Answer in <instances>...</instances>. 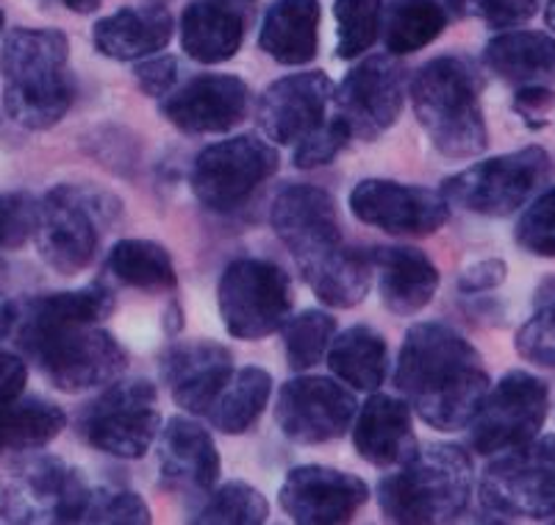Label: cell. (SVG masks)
<instances>
[{"label":"cell","instance_id":"cell-1","mask_svg":"<svg viewBox=\"0 0 555 525\" xmlns=\"http://www.w3.org/2000/svg\"><path fill=\"white\" fill-rule=\"evenodd\" d=\"M114 309L103 284L51 292L23 304L20 348L62 393H87L126 373V350L101 329Z\"/></svg>","mask_w":555,"mask_h":525},{"label":"cell","instance_id":"cell-2","mask_svg":"<svg viewBox=\"0 0 555 525\" xmlns=\"http://www.w3.org/2000/svg\"><path fill=\"white\" fill-rule=\"evenodd\" d=\"M270 222L322 304L353 309L366 298L373 259L345 245L336 201L328 192L309 184L286 187L272 203Z\"/></svg>","mask_w":555,"mask_h":525},{"label":"cell","instance_id":"cell-3","mask_svg":"<svg viewBox=\"0 0 555 525\" xmlns=\"http://www.w3.org/2000/svg\"><path fill=\"white\" fill-rule=\"evenodd\" d=\"M395 384L436 431H461L489 393L480 354L444 323H416L400 348Z\"/></svg>","mask_w":555,"mask_h":525},{"label":"cell","instance_id":"cell-4","mask_svg":"<svg viewBox=\"0 0 555 525\" xmlns=\"http://www.w3.org/2000/svg\"><path fill=\"white\" fill-rule=\"evenodd\" d=\"M69 42L56 28H12L0 51L3 101L14 123L31 131L56 126L73 106Z\"/></svg>","mask_w":555,"mask_h":525},{"label":"cell","instance_id":"cell-5","mask_svg":"<svg viewBox=\"0 0 555 525\" xmlns=\"http://www.w3.org/2000/svg\"><path fill=\"white\" fill-rule=\"evenodd\" d=\"M473 459L459 445H428L414 450L398 473L378 484V503L386 520L403 525L453 523L473 498Z\"/></svg>","mask_w":555,"mask_h":525},{"label":"cell","instance_id":"cell-6","mask_svg":"<svg viewBox=\"0 0 555 525\" xmlns=\"http://www.w3.org/2000/svg\"><path fill=\"white\" fill-rule=\"evenodd\" d=\"M480 89L483 78L464 56H436L411 78L416 120L442 156L473 158L489 145Z\"/></svg>","mask_w":555,"mask_h":525},{"label":"cell","instance_id":"cell-7","mask_svg":"<svg viewBox=\"0 0 555 525\" xmlns=\"http://www.w3.org/2000/svg\"><path fill=\"white\" fill-rule=\"evenodd\" d=\"M120 217V201L87 184H62L37 203L34 240L39 256L62 276L87 270L103 234Z\"/></svg>","mask_w":555,"mask_h":525},{"label":"cell","instance_id":"cell-8","mask_svg":"<svg viewBox=\"0 0 555 525\" xmlns=\"http://www.w3.org/2000/svg\"><path fill=\"white\" fill-rule=\"evenodd\" d=\"M89 492L81 470L28 450L0 473V517L23 525L81 523Z\"/></svg>","mask_w":555,"mask_h":525},{"label":"cell","instance_id":"cell-9","mask_svg":"<svg viewBox=\"0 0 555 525\" xmlns=\"http://www.w3.org/2000/svg\"><path fill=\"white\" fill-rule=\"evenodd\" d=\"M76 431L87 445L114 459H142L162 431L158 393L151 381H117L78 414Z\"/></svg>","mask_w":555,"mask_h":525},{"label":"cell","instance_id":"cell-10","mask_svg":"<svg viewBox=\"0 0 555 525\" xmlns=\"http://www.w3.org/2000/svg\"><path fill=\"white\" fill-rule=\"evenodd\" d=\"M547 176V151L530 145L461 170L459 176L448 178L439 192L450 206H461L483 217H508L528 203Z\"/></svg>","mask_w":555,"mask_h":525},{"label":"cell","instance_id":"cell-11","mask_svg":"<svg viewBox=\"0 0 555 525\" xmlns=\"http://www.w3.org/2000/svg\"><path fill=\"white\" fill-rule=\"evenodd\" d=\"M480 503L498 517H555V434L498 453L480 478Z\"/></svg>","mask_w":555,"mask_h":525},{"label":"cell","instance_id":"cell-12","mask_svg":"<svg viewBox=\"0 0 555 525\" xmlns=\"http://www.w3.org/2000/svg\"><path fill=\"white\" fill-rule=\"evenodd\" d=\"M550 389L539 375L512 370L489 386L469 420V445L478 456H498L539 437L547 420Z\"/></svg>","mask_w":555,"mask_h":525},{"label":"cell","instance_id":"cell-13","mask_svg":"<svg viewBox=\"0 0 555 525\" xmlns=\"http://www.w3.org/2000/svg\"><path fill=\"white\" fill-rule=\"evenodd\" d=\"M217 300L228 334L236 340H264L289 317L292 281L272 261H231L222 272Z\"/></svg>","mask_w":555,"mask_h":525},{"label":"cell","instance_id":"cell-14","mask_svg":"<svg viewBox=\"0 0 555 525\" xmlns=\"http://www.w3.org/2000/svg\"><path fill=\"white\" fill-rule=\"evenodd\" d=\"M281 167V156L264 140L242 133L208 145L192 167V192L211 212H234L250 201Z\"/></svg>","mask_w":555,"mask_h":525},{"label":"cell","instance_id":"cell-15","mask_svg":"<svg viewBox=\"0 0 555 525\" xmlns=\"http://www.w3.org/2000/svg\"><path fill=\"white\" fill-rule=\"evenodd\" d=\"M409 76L398 59L370 56L347 73L339 89H334L336 114L359 140H378L389 131L403 112Z\"/></svg>","mask_w":555,"mask_h":525},{"label":"cell","instance_id":"cell-16","mask_svg":"<svg viewBox=\"0 0 555 525\" xmlns=\"http://www.w3.org/2000/svg\"><path fill=\"white\" fill-rule=\"evenodd\" d=\"M353 393L334 379L300 375L281 386L275 406V423L297 445H322L339 439L356 418Z\"/></svg>","mask_w":555,"mask_h":525},{"label":"cell","instance_id":"cell-17","mask_svg":"<svg viewBox=\"0 0 555 525\" xmlns=\"http://www.w3.org/2000/svg\"><path fill=\"white\" fill-rule=\"evenodd\" d=\"M350 212L366 226L395 236L436 234L450 220V203L442 192L366 178L350 192Z\"/></svg>","mask_w":555,"mask_h":525},{"label":"cell","instance_id":"cell-18","mask_svg":"<svg viewBox=\"0 0 555 525\" xmlns=\"http://www.w3.org/2000/svg\"><path fill=\"white\" fill-rule=\"evenodd\" d=\"M370 498V489L359 475L341 473L320 464L289 470L281 487V509L300 525L350 523Z\"/></svg>","mask_w":555,"mask_h":525},{"label":"cell","instance_id":"cell-19","mask_svg":"<svg viewBox=\"0 0 555 525\" xmlns=\"http://www.w3.org/2000/svg\"><path fill=\"white\" fill-rule=\"evenodd\" d=\"M334 101V81L325 73H295L278 78L259 101L261 131L278 145H295L325 123Z\"/></svg>","mask_w":555,"mask_h":525},{"label":"cell","instance_id":"cell-20","mask_svg":"<svg viewBox=\"0 0 555 525\" xmlns=\"http://www.w3.org/2000/svg\"><path fill=\"white\" fill-rule=\"evenodd\" d=\"M250 106V89L236 76H197L162 101L165 120L183 133H222L240 126Z\"/></svg>","mask_w":555,"mask_h":525},{"label":"cell","instance_id":"cell-21","mask_svg":"<svg viewBox=\"0 0 555 525\" xmlns=\"http://www.w3.org/2000/svg\"><path fill=\"white\" fill-rule=\"evenodd\" d=\"M231 375L234 356L211 340L181 342L162 361V379L170 386L172 400L190 414H206Z\"/></svg>","mask_w":555,"mask_h":525},{"label":"cell","instance_id":"cell-22","mask_svg":"<svg viewBox=\"0 0 555 525\" xmlns=\"http://www.w3.org/2000/svg\"><path fill=\"white\" fill-rule=\"evenodd\" d=\"M162 478L170 489L206 495L220 478V453L206 428L190 418H170L158 448Z\"/></svg>","mask_w":555,"mask_h":525},{"label":"cell","instance_id":"cell-23","mask_svg":"<svg viewBox=\"0 0 555 525\" xmlns=\"http://www.w3.org/2000/svg\"><path fill=\"white\" fill-rule=\"evenodd\" d=\"M353 445L364 462L375 468H400L416 450L411 406L391 395H373L361 406Z\"/></svg>","mask_w":555,"mask_h":525},{"label":"cell","instance_id":"cell-24","mask_svg":"<svg viewBox=\"0 0 555 525\" xmlns=\"http://www.w3.org/2000/svg\"><path fill=\"white\" fill-rule=\"evenodd\" d=\"M373 267L378 270L380 300L398 317L423 311L439 290V270L434 261L414 247H375Z\"/></svg>","mask_w":555,"mask_h":525},{"label":"cell","instance_id":"cell-25","mask_svg":"<svg viewBox=\"0 0 555 525\" xmlns=\"http://www.w3.org/2000/svg\"><path fill=\"white\" fill-rule=\"evenodd\" d=\"M247 17L222 0H195L181 17V44L186 56L201 64H222L234 59L245 39Z\"/></svg>","mask_w":555,"mask_h":525},{"label":"cell","instance_id":"cell-26","mask_svg":"<svg viewBox=\"0 0 555 525\" xmlns=\"http://www.w3.org/2000/svg\"><path fill=\"white\" fill-rule=\"evenodd\" d=\"M95 48L117 62H137L167 48L172 17L165 7H131L108 14L92 31Z\"/></svg>","mask_w":555,"mask_h":525},{"label":"cell","instance_id":"cell-27","mask_svg":"<svg viewBox=\"0 0 555 525\" xmlns=\"http://www.w3.org/2000/svg\"><path fill=\"white\" fill-rule=\"evenodd\" d=\"M320 0H275L264 14L259 48L286 67H300L320 48Z\"/></svg>","mask_w":555,"mask_h":525},{"label":"cell","instance_id":"cell-28","mask_svg":"<svg viewBox=\"0 0 555 525\" xmlns=\"http://www.w3.org/2000/svg\"><path fill=\"white\" fill-rule=\"evenodd\" d=\"M328 364L341 384L359 393H375L389 375V348L375 329L353 325L331 340Z\"/></svg>","mask_w":555,"mask_h":525},{"label":"cell","instance_id":"cell-29","mask_svg":"<svg viewBox=\"0 0 555 525\" xmlns=\"http://www.w3.org/2000/svg\"><path fill=\"white\" fill-rule=\"evenodd\" d=\"M483 62L503 81L525 87L555 76V37L544 31H503L486 44Z\"/></svg>","mask_w":555,"mask_h":525},{"label":"cell","instance_id":"cell-30","mask_svg":"<svg viewBox=\"0 0 555 525\" xmlns=\"http://www.w3.org/2000/svg\"><path fill=\"white\" fill-rule=\"evenodd\" d=\"M67 414L48 398H14L0 406V445L3 450H39L62 434Z\"/></svg>","mask_w":555,"mask_h":525},{"label":"cell","instance_id":"cell-31","mask_svg":"<svg viewBox=\"0 0 555 525\" xmlns=\"http://www.w3.org/2000/svg\"><path fill=\"white\" fill-rule=\"evenodd\" d=\"M272 393V379L261 368H242L228 379L215 404L208 406L206 418L222 434H245L264 412Z\"/></svg>","mask_w":555,"mask_h":525},{"label":"cell","instance_id":"cell-32","mask_svg":"<svg viewBox=\"0 0 555 525\" xmlns=\"http://www.w3.org/2000/svg\"><path fill=\"white\" fill-rule=\"evenodd\" d=\"M384 42L391 56L428 48L448 28V12L436 0H391L384 9Z\"/></svg>","mask_w":555,"mask_h":525},{"label":"cell","instance_id":"cell-33","mask_svg":"<svg viewBox=\"0 0 555 525\" xmlns=\"http://www.w3.org/2000/svg\"><path fill=\"white\" fill-rule=\"evenodd\" d=\"M106 267L120 284L142 292H167L178 284L170 254L151 240L117 242L108 254Z\"/></svg>","mask_w":555,"mask_h":525},{"label":"cell","instance_id":"cell-34","mask_svg":"<svg viewBox=\"0 0 555 525\" xmlns=\"http://www.w3.org/2000/svg\"><path fill=\"white\" fill-rule=\"evenodd\" d=\"M284 345L286 361L295 373L311 370L320 364L322 356L328 354L331 340L336 336V320L328 311L306 309L300 315L284 320Z\"/></svg>","mask_w":555,"mask_h":525},{"label":"cell","instance_id":"cell-35","mask_svg":"<svg viewBox=\"0 0 555 525\" xmlns=\"http://www.w3.org/2000/svg\"><path fill=\"white\" fill-rule=\"evenodd\" d=\"M270 517V503L256 487L245 482H231L217 489L197 512L195 523L203 525H259Z\"/></svg>","mask_w":555,"mask_h":525},{"label":"cell","instance_id":"cell-36","mask_svg":"<svg viewBox=\"0 0 555 525\" xmlns=\"http://www.w3.org/2000/svg\"><path fill=\"white\" fill-rule=\"evenodd\" d=\"M334 17L339 26V59H356L375 44L384 23V0H336Z\"/></svg>","mask_w":555,"mask_h":525},{"label":"cell","instance_id":"cell-37","mask_svg":"<svg viewBox=\"0 0 555 525\" xmlns=\"http://www.w3.org/2000/svg\"><path fill=\"white\" fill-rule=\"evenodd\" d=\"M514 240L525 254L555 259V187L539 195L519 217Z\"/></svg>","mask_w":555,"mask_h":525},{"label":"cell","instance_id":"cell-38","mask_svg":"<svg viewBox=\"0 0 555 525\" xmlns=\"http://www.w3.org/2000/svg\"><path fill=\"white\" fill-rule=\"evenodd\" d=\"M81 523H114V525H145L151 523V509L137 492L120 487L92 489L83 509Z\"/></svg>","mask_w":555,"mask_h":525},{"label":"cell","instance_id":"cell-39","mask_svg":"<svg viewBox=\"0 0 555 525\" xmlns=\"http://www.w3.org/2000/svg\"><path fill=\"white\" fill-rule=\"evenodd\" d=\"M350 137H353V133H350L347 123L336 114V117L322 123L320 128H314L309 137L295 142V165L300 167V170H314V167L320 165H328V162H334V158L345 151Z\"/></svg>","mask_w":555,"mask_h":525},{"label":"cell","instance_id":"cell-40","mask_svg":"<svg viewBox=\"0 0 555 525\" xmlns=\"http://www.w3.org/2000/svg\"><path fill=\"white\" fill-rule=\"evenodd\" d=\"M461 17H480L489 28H517L539 12L542 0H448Z\"/></svg>","mask_w":555,"mask_h":525},{"label":"cell","instance_id":"cell-41","mask_svg":"<svg viewBox=\"0 0 555 525\" xmlns=\"http://www.w3.org/2000/svg\"><path fill=\"white\" fill-rule=\"evenodd\" d=\"M517 354L539 368H555V300L542 304L528 323L517 331Z\"/></svg>","mask_w":555,"mask_h":525},{"label":"cell","instance_id":"cell-42","mask_svg":"<svg viewBox=\"0 0 555 525\" xmlns=\"http://www.w3.org/2000/svg\"><path fill=\"white\" fill-rule=\"evenodd\" d=\"M37 201L26 192L0 195V251H17L34 234Z\"/></svg>","mask_w":555,"mask_h":525},{"label":"cell","instance_id":"cell-43","mask_svg":"<svg viewBox=\"0 0 555 525\" xmlns=\"http://www.w3.org/2000/svg\"><path fill=\"white\" fill-rule=\"evenodd\" d=\"M514 112L522 117L528 128H544L550 126L555 114V92L542 87V84H525L514 95Z\"/></svg>","mask_w":555,"mask_h":525},{"label":"cell","instance_id":"cell-44","mask_svg":"<svg viewBox=\"0 0 555 525\" xmlns=\"http://www.w3.org/2000/svg\"><path fill=\"white\" fill-rule=\"evenodd\" d=\"M137 81L142 92L153 98H165L167 92L176 89L178 81V62L172 56H158L151 62L139 64L137 67Z\"/></svg>","mask_w":555,"mask_h":525},{"label":"cell","instance_id":"cell-45","mask_svg":"<svg viewBox=\"0 0 555 525\" xmlns=\"http://www.w3.org/2000/svg\"><path fill=\"white\" fill-rule=\"evenodd\" d=\"M505 276H508V265H505L503 259H483L461 272L459 290L469 292V295L486 290H498L505 281Z\"/></svg>","mask_w":555,"mask_h":525},{"label":"cell","instance_id":"cell-46","mask_svg":"<svg viewBox=\"0 0 555 525\" xmlns=\"http://www.w3.org/2000/svg\"><path fill=\"white\" fill-rule=\"evenodd\" d=\"M26 381H28L26 361L20 359V356L3 354V350H0V406L20 398L23 389H26Z\"/></svg>","mask_w":555,"mask_h":525},{"label":"cell","instance_id":"cell-47","mask_svg":"<svg viewBox=\"0 0 555 525\" xmlns=\"http://www.w3.org/2000/svg\"><path fill=\"white\" fill-rule=\"evenodd\" d=\"M14 320H17V317H14V306L9 304L7 295L0 292V340H3V336H7L9 331H12Z\"/></svg>","mask_w":555,"mask_h":525},{"label":"cell","instance_id":"cell-48","mask_svg":"<svg viewBox=\"0 0 555 525\" xmlns=\"http://www.w3.org/2000/svg\"><path fill=\"white\" fill-rule=\"evenodd\" d=\"M42 3H56V0H42ZM59 3H64L69 12H76V14H89L101 7V0H59Z\"/></svg>","mask_w":555,"mask_h":525},{"label":"cell","instance_id":"cell-49","mask_svg":"<svg viewBox=\"0 0 555 525\" xmlns=\"http://www.w3.org/2000/svg\"><path fill=\"white\" fill-rule=\"evenodd\" d=\"M222 3H231V7H236L245 14H250L253 7H256V0H222Z\"/></svg>","mask_w":555,"mask_h":525},{"label":"cell","instance_id":"cell-50","mask_svg":"<svg viewBox=\"0 0 555 525\" xmlns=\"http://www.w3.org/2000/svg\"><path fill=\"white\" fill-rule=\"evenodd\" d=\"M544 20H547V26L555 31V0H550L547 9H544Z\"/></svg>","mask_w":555,"mask_h":525},{"label":"cell","instance_id":"cell-51","mask_svg":"<svg viewBox=\"0 0 555 525\" xmlns=\"http://www.w3.org/2000/svg\"><path fill=\"white\" fill-rule=\"evenodd\" d=\"M0 34H3V9H0Z\"/></svg>","mask_w":555,"mask_h":525},{"label":"cell","instance_id":"cell-52","mask_svg":"<svg viewBox=\"0 0 555 525\" xmlns=\"http://www.w3.org/2000/svg\"><path fill=\"white\" fill-rule=\"evenodd\" d=\"M0 453H3V445H0Z\"/></svg>","mask_w":555,"mask_h":525}]
</instances>
